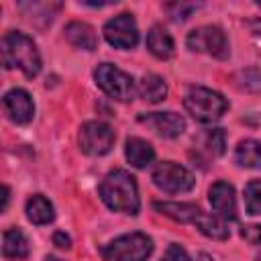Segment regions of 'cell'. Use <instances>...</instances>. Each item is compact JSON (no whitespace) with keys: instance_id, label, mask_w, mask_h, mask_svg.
I'll list each match as a JSON object with an SVG mask.
<instances>
[{"instance_id":"cell-1","label":"cell","mask_w":261,"mask_h":261,"mask_svg":"<svg viewBox=\"0 0 261 261\" xmlns=\"http://www.w3.org/2000/svg\"><path fill=\"white\" fill-rule=\"evenodd\" d=\"M98 194L102 202L120 214H139L141 200H139V188L135 177L126 169H112L104 175V179L98 186Z\"/></svg>"},{"instance_id":"cell-2","label":"cell","mask_w":261,"mask_h":261,"mask_svg":"<svg viewBox=\"0 0 261 261\" xmlns=\"http://www.w3.org/2000/svg\"><path fill=\"white\" fill-rule=\"evenodd\" d=\"M0 53H2V65L6 69H14L18 67L27 77H35L41 71V55L37 51V45L33 43L31 37H27L24 33L18 31H8L2 37V45H0Z\"/></svg>"},{"instance_id":"cell-3","label":"cell","mask_w":261,"mask_h":261,"mask_svg":"<svg viewBox=\"0 0 261 261\" xmlns=\"http://www.w3.org/2000/svg\"><path fill=\"white\" fill-rule=\"evenodd\" d=\"M184 106L192 114L194 120L214 122L228 110V100L220 92H214V90L204 88V86H194L186 94Z\"/></svg>"},{"instance_id":"cell-4","label":"cell","mask_w":261,"mask_h":261,"mask_svg":"<svg viewBox=\"0 0 261 261\" xmlns=\"http://www.w3.org/2000/svg\"><path fill=\"white\" fill-rule=\"evenodd\" d=\"M153 253V241L145 232H126L100 249L104 261H147Z\"/></svg>"},{"instance_id":"cell-5","label":"cell","mask_w":261,"mask_h":261,"mask_svg":"<svg viewBox=\"0 0 261 261\" xmlns=\"http://www.w3.org/2000/svg\"><path fill=\"white\" fill-rule=\"evenodd\" d=\"M94 80L96 86L110 98L120 100V102H128L135 98V80L133 75H128L126 71L118 69L112 63H100L94 69Z\"/></svg>"},{"instance_id":"cell-6","label":"cell","mask_w":261,"mask_h":261,"mask_svg":"<svg viewBox=\"0 0 261 261\" xmlns=\"http://www.w3.org/2000/svg\"><path fill=\"white\" fill-rule=\"evenodd\" d=\"M186 45H188L190 51L208 53L216 59H226L228 57L226 35L216 24H206V27H198V29L190 31L188 37H186Z\"/></svg>"},{"instance_id":"cell-7","label":"cell","mask_w":261,"mask_h":261,"mask_svg":"<svg viewBox=\"0 0 261 261\" xmlns=\"http://www.w3.org/2000/svg\"><path fill=\"white\" fill-rule=\"evenodd\" d=\"M153 184L167 192V194H179V192H190L196 186V177L190 169L175 161H161L151 173Z\"/></svg>"},{"instance_id":"cell-8","label":"cell","mask_w":261,"mask_h":261,"mask_svg":"<svg viewBox=\"0 0 261 261\" xmlns=\"http://www.w3.org/2000/svg\"><path fill=\"white\" fill-rule=\"evenodd\" d=\"M114 130L110 128V124L102 122V120H88L82 124L80 128V149L86 155L92 157H102L106 153H110L112 145H114Z\"/></svg>"},{"instance_id":"cell-9","label":"cell","mask_w":261,"mask_h":261,"mask_svg":"<svg viewBox=\"0 0 261 261\" xmlns=\"http://www.w3.org/2000/svg\"><path fill=\"white\" fill-rule=\"evenodd\" d=\"M104 39L116 49H133L139 43V29L133 14L122 12L104 24Z\"/></svg>"},{"instance_id":"cell-10","label":"cell","mask_w":261,"mask_h":261,"mask_svg":"<svg viewBox=\"0 0 261 261\" xmlns=\"http://www.w3.org/2000/svg\"><path fill=\"white\" fill-rule=\"evenodd\" d=\"M2 106H4V112L6 116L16 122V124H27L33 120V114H35V104H33V98L27 90L22 88H12L8 90L4 96H2Z\"/></svg>"},{"instance_id":"cell-11","label":"cell","mask_w":261,"mask_h":261,"mask_svg":"<svg viewBox=\"0 0 261 261\" xmlns=\"http://www.w3.org/2000/svg\"><path fill=\"white\" fill-rule=\"evenodd\" d=\"M141 124L151 126L163 139H175L186 130V120L177 112H145L137 118Z\"/></svg>"},{"instance_id":"cell-12","label":"cell","mask_w":261,"mask_h":261,"mask_svg":"<svg viewBox=\"0 0 261 261\" xmlns=\"http://www.w3.org/2000/svg\"><path fill=\"white\" fill-rule=\"evenodd\" d=\"M208 200L216 216H220L222 220H237V196L234 188L228 181H214L208 190Z\"/></svg>"},{"instance_id":"cell-13","label":"cell","mask_w":261,"mask_h":261,"mask_svg":"<svg viewBox=\"0 0 261 261\" xmlns=\"http://www.w3.org/2000/svg\"><path fill=\"white\" fill-rule=\"evenodd\" d=\"M65 33V39L77 47V49H84V51H94L98 47V37L94 33V29L88 24V22H80V20H71L65 24L63 29Z\"/></svg>"},{"instance_id":"cell-14","label":"cell","mask_w":261,"mask_h":261,"mask_svg":"<svg viewBox=\"0 0 261 261\" xmlns=\"http://www.w3.org/2000/svg\"><path fill=\"white\" fill-rule=\"evenodd\" d=\"M124 157H126V161H128L133 167L143 169V167H147L149 163H153L155 151H153L151 143H147L145 139L128 137L126 143H124Z\"/></svg>"},{"instance_id":"cell-15","label":"cell","mask_w":261,"mask_h":261,"mask_svg":"<svg viewBox=\"0 0 261 261\" xmlns=\"http://www.w3.org/2000/svg\"><path fill=\"white\" fill-rule=\"evenodd\" d=\"M147 49L157 59H171L173 53H175L173 39L161 24H153L149 29V33H147Z\"/></svg>"},{"instance_id":"cell-16","label":"cell","mask_w":261,"mask_h":261,"mask_svg":"<svg viewBox=\"0 0 261 261\" xmlns=\"http://www.w3.org/2000/svg\"><path fill=\"white\" fill-rule=\"evenodd\" d=\"M153 208L157 212H161L163 216H169V218L184 222V224L186 222L194 224V220L202 212L196 204H190V202H153Z\"/></svg>"},{"instance_id":"cell-17","label":"cell","mask_w":261,"mask_h":261,"mask_svg":"<svg viewBox=\"0 0 261 261\" xmlns=\"http://www.w3.org/2000/svg\"><path fill=\"white\" fill-rule=\"evenodd\" d=\"M24 212H27V218L33 222V224H49L53 218H55V210H53V204L43 196V194H35L27 200L24 204Z\"/></svg>"},{"instance_id":"cell-18","label":"cell","mask_w":261,"mask_h":261,"mask_svg":"<svg viewBox=\"0 0 261 261\" xmlns=\"http://www.w3.org/2000/svg\"><path fill=\"white\" fill-rule=\"evenodd\" d=\"M2 255L6 259H27L29 241L20 228H6L2 234Z\"/></svg>"},{"instance_id":"cell-19","label":"cell","mask_w":261,"mask_h":261,"mask_svg":"<svg viewBox=\"0 0 261 261\" xmlns=\"http://www.w3.org/2000/svg\"><path fill=\"white\" fill-rule=\"evenodd\" d=\"M137 94L145 100V102H151V104H157L161 100H165L167 96V84L161 75L157 73H147L141 77L139 86H137Z\"/></svg>"},{"instance_id":"cell-20","label":"cell","mask_w":261,"mask_h":261,"mask_svg":"<svg viewBox=\"0 0 261 261\" xmlns=\"http://www.w3.org/2000/svg\"><path fill=\"white\" fill-rule=\"evenodd\" d=\"M234 161L241 167L257 169L261 167V143L255 139H245L234 149Z\"/></svg>"},{"instance_id":"cell-21","label":"cell","mask_w":261,"mask_h":261,"mask_svg":"<svg viewBox=\"0 0 261 261\" xmlns=\"http://www.w3.org/2000/svg\"><path fill=\"white\" fill-rule=\"evenodd\" d=\"M194 224L208 239H214V241H226L228 239L226 222L220 216H216V214H204V212H200L198 218L194 220Z\"/></svg>"},{"instance_id":"cell-22","label":"cell","mask_w":261,"mask_h":261,"mask_svg":"<svg viewBox=\"0 0 261 261\" xmlns=\"http://www.w3.org/2000/svg\"><path fill=\"white\" fill-rule=\"evenodd\" d=\"M234 82L241 90L245 92H261V69L257 67H247V69H241L237 75H234Z\"/></svg>"},{"instance_id":"cell-23","label":"cell","mask_w":261,"mask_h":261,"mask_svg":"<svg viewBox=\"0 0 261 261\" xmlns=\"http://www.w3.org/2000/svg\"><path fill=\"white\" fill-rule=\"evenodd\" d=\"M245 210L251 216L261 214V179H251L245 186Z\"/></svg>"},{"instance_id":"cell-24","label":"cell","mask_w":261,"mask_h":261,"mask_svg":"<svg viewBox=\"0 0 261 261\" xmlns=\"http://www.w3.org/2000/svg\"><path fill=\"white\" fill-rule=\"evenodd\" d=\"M202 4H196V2H171V4H165L163 10L169 14V18L173 22H184L192 16L194 10H198Z\"/></svg>"},{"instance_id":"cell-25","label":"cell","mask_w":261,"mask_h":261,"mask_svg":"<svg viewBox=\"0 0 261 261\" xmlns=\"http://www.w3.org/2000/svg\"><path fill=\"white\" fill-rule=\"evenodd\" d=\"M206 147L212 155L220 157L226 151V133L222 128H210L206 133Z\"/></svg>"},{"instance_id":"cell-26","label":"cell","mask_w":261,"mask_h":261,"mask_svg":"<svg viewBox=\"0 0 261 261\" xmlns=\"http://www.w3.org/2000/svg\"><path fill=\"white\" fill-rule=\"evenodd\" d=\"M161 261H190V257H188V253H186V249H184L181 245L171 243V245L165 249Z\"/></svg>"},{"instance_id":"cell-27","label":"cell","mask_w":261,"mask_h":261,"mask_svg":"<svg viewBox=\"0 0 261 261\" xmlns=\"http://www.w3.org/2000/svg\"><path fill=\"white\" fill-rule=\"evenodd\" d=\"M53 243H55L59 249H69V247H71V239H69V234H65L63 230H57V232L53 234Z\"/></svg>"},{"instance_id":"cell-28","label":"cell","mask_w":261,"mask_h":261,"mask_svg":"<svg viewBox=\"0 0 261 261\" xmlns=\"http://www.w3.org/2000/svg\"><path fill=\"white\" fill-rule=\"evenodd\" d=\"M8 200H10V190H8V186H4V196H2V210H6V206H8Z\"/></svg>"},{"instance_id":"cell-29","label":"cell","mask_w":261,"mask_h":261,"mask_svg":"<svg viewBox=\"0 0 261 261\" xmlns=\"http://www.w3.org/2000/svg\"><path fill=\"white\" fill-rule=\"evenodd\" d=\"M196 261H214V259H212L208 253H200V255L196 257Z\"/></svg>"},{"instance_id":"cell-30","label":"cell","mask_w":261,"mask_h":261,"mask_svg":"<svg viewBox=\"0 0 261 261\" xmlns=\"http://www.w3.org/2000/svg\"><path fill=\"white\" fill-rule=\"evenodd\" d=\"M45 261H61V259H57V257H51V255H47V257H45Z\"/></svg>"},{"instance_id":"cell-31","label":"cell","mask_w":261,"mask_h":261,"mask_svg":"<svg viewBox=\"0 0 261 261\" xmlns=\"http://www.w3.org/2000/svg\"><path fill=\"white\" fill-rule=\"evenodd\" d=\"M257 243H261V226H259V239H257Z\"/></svg>"},{"instance_id":"cell-32","label":"cell","mask_w":261,"mask_h":261,"mask_svg":"<svg viewBox=\"0 0 261 261\" xmlns=\"http://www.w3.org/2000/svg\"><path fill=\"white\" fill-rule=\"evenodd\" d=\"M257 6H261V2H257Z\"/></svg>"}]
</instances>
